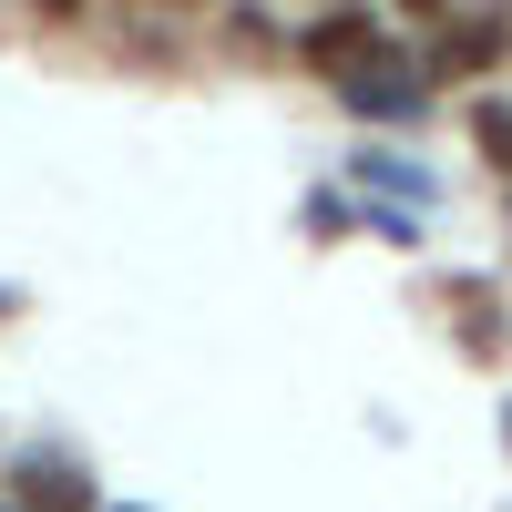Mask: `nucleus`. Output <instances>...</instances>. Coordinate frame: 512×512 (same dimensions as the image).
Returning <instances> with one entry per match:
<instances>
[{
    "instance_id": "nucleus-4",
    "label": "nucleus",
    "mask_w": 512,
    "mask_h": 512,
    "mask_svg": "<svg viewBox=\"0 0 512 512\" xmlns=\"http://www.w3.org/2000/svg\"><path fill=\"white\" fill-rule=\"evenodd\" d=\"M21 492H31V512H82V482L62 472V461H52V472L31 461V472H21Z\"/></svg>"
},
{
    "instance_id": "nucleus-6",
    "label": "nucleus",
    "mask_w": 512,
    "mask_h": 512,
    "mask_svg": "<svg viewBox=\"0 0 512 512\" xmlns=\"http://www.w3.org/2000/svg\"><path fill=\"white\" fill-rule=\"evenodd\" d=\"M400 11H420V21H451V0H400Z\"/></svg>"
},
{
    "instance_id": "nucleus-7",
    "label": "nucleus",
    "mask_w": 512,
    "mask_h": 512,
    "mask_svg": "<svg viewBox=\"0 0 512 512\" xmlns=\"http://www.w3.org/2000/svg\"><path fill=\"white\" fill-rule=\"evenodd\" d=\"M0 512H11V502H0Z\"/></svg>"
},
{
    "instance_id": "nucleus-2",
    "label": "nucleus",
    "mask_w": 512,
    "mask_h": 512,
    "mask_svg": "<svg viewBox=\"0 0 512 512\" xmlns=\"http://www.w3.org/2000/svg\"><path fill=\"white\" fill-rule=\"evenodd\" d=\"M502 41H512V31H502L492 11H461V21H441V41H431V72H441V82H472V72L502 62Z\"/></svg>"
},
{
    "instance_id": "nucleus-5",
    "label": "nucleus",
    "mask_w": 512,
    "mask_h": 512,
    "mask_svg": "<svg viewBox=\"0 0 512 512\" xmlns=\"http://www.w3.org/2000/svg\"><path fill=\"white\" fill-rule=\"evenodd\" d=\"M31 11H41V21H82V0H31Z\"/></svg>"
},
{
    "instance_id": "nucleus-3",
    "label": "nucleus",
    "mask_w": 512,
    "mask_h": 512,
    "mask_svg": "<svg viewBox=\"0 0 512 512\" xmlns=\"http://www.w3.org/2000/svg\"><path fill=\"white\" fill-rule=\"evenodd\" d=\"M472 144L512 175V93H482V103H472Z\"/></svg>"
},
{
    "instance_id": "nucleus-1",
    "label": "nucleus",
    "mask_w": 512,
    "mask_h": 512,
    "mask_svg": "<svg viewBox=\"0 0 512 512\" xmlns=\"http://www.w3.org/2000/svg\"><path fill=\"white\" fill-rule=\"evenodd\" d=\"M287 52L308 62V72H328V82H349V72L379 52V21H369V11H318V21L287 31Z\"/></svg>"
}]
</instances>
